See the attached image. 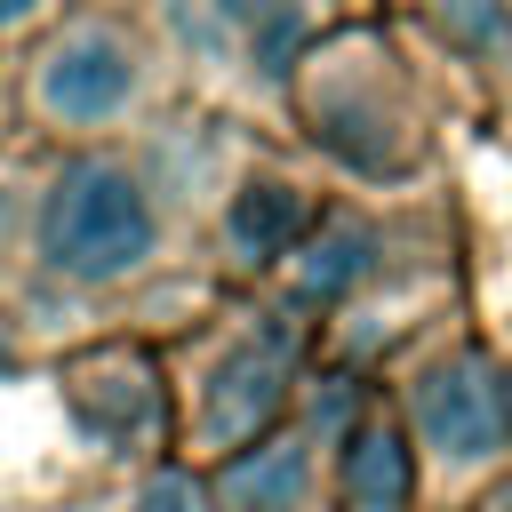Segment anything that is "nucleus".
<instances>
[{"instance_id": "f257e3e1", "label": "nucleus", "mask_w": 512, "mask_h": 512, "mask_svg": "<svg viewBox=\"0 0 512 512\" xmlns=\"http://www.w3.org/2000/svg\"><path fill=\"white\" fill-rule=\"evenodd\" d=\"M32 248L72 288H120L160 256V208L152 184L112 152H72L32 208Z\"/></svg>"}, {"instance_id": "f03ea898", "label": "nucleus", "mask_w": 512, "mask_h": 512, "mask_svg": "<svg viewBox=\"0 0 512 512\" xmlns=\"http://www.w3.org/2000/svg\"><path fill=\"white\" fill-rule=\"evenodd\" d=\"M144 64H152V56H144V40H136L120 16H64V24L40 32L24 96H32V112H40L48 128L96 136V128H112V120L136 112Z\"/></svg>"}, {"instance_id": "7ed1b4c3", "label": "nucleus", "mask_w": 512, "mask_h": 512, "mask_svg": "<svg viewBox=\"0 0 512 512\" xmlns=\"http://www.w3.org/2000/svg\"><path fill=\"white\" fill-rule=\"evenodd\" d=\"M416 432L448 456V464H480L496 448H512V384L496 376L488 352H456L440 368L416 376Z\"/></svg>"}, {"instance_id": "20e7f679", "label": "nucleus", "mask_w": 512, "mask_h": 512, "mask_svg": "<svg viewBox=\"0 0 512 512\" xmlns=\"http://www.w3.org/2000/svg\"><path fill=\"white\" fill-rule=\"evenodd\" d=\"M288 360H296V328H264L248 344H232L216 368H208V392H200V432L208 448H248L280 400H288Z\"/></svg>"}, {"instance_id": "39448f33", "label": "nucleus", "mask_w": 512, "mask_h": 512, "mask_svg": "<svg viewBox=\"0 0 512 512\" xmlns=\"http://www.w3.org/2000/svg\"><path fill=\"white\" fill-rule=\"evenodd\" d=\"M64 400H72V416H80L104 448H136V440H152V424H160V376H152V360L128 352V344L72 360V368H64Z\"/></svg>"}, {"instance_id": "423d86ee", "label": "nucleus", "mask_w": 512, "mask_h": 512, "mask_svg": "<svg viewBox=\"0 0 512 512\" xmlns=\"http://www.w3.org/2000/svg\"><path fill=\"white\" fill-rule=\"evenodd\" d=\"M304 224H312V200H304L296 184H272V176L240 184L232 208H224V240H232L240 264H272V256H288V248L304 240Z\"/></svg>"}, {"instance_id": "0eeeda50", "label": "nucleus", "mask_w": 512, "mask_h": 512, "mask_svg": "<svg viewBox=\"0 0 512 512\" xmlns=\"http://www.w3.org/2000/svg\"><path fill=\"white\" fill-rule=\"evenodd\" d=\"M416 488V464H408V440L392 424H360L344 440V504L352 512H400Z\"/></svg>"}, {"instance_id": "6e6552de", "label": "nucleus", "mask_w": 512, "mask_h": 512, "mask_svg": "<svg viewBox=\"0 0 512 512\" xmlns=\"http://www.w3.org/2000/svg\"><path fill=\"white\" fill-rule=\"evenodd\" d=\"M312 464H304V440H264V448H240L224 464V504L232 512H296Z\"/></svg>"}, {"instance_id": "1a4fd4ad", "label": "nucleus", "mask_w": 512, "mask_h": 512, "mask_svg": "<svg viewBox=\"0 0 512 512\" xmlns=\"http://www.w3.org/2000/svg\"><path fill=\"white\" fill-rule=\"evenodd\" d=\"M368 264H376V232H368V224H328V232L296 256V288H304V296H344V288L368 280Z\"/></svg>"}, {"instance_id": "9d476101", "label": "nucleus", "mask_w": 512, "mask_h": 512, "mask_svg": "<svg viewBox=\"0 0 512 512\" xmlns=\"http://www.w3.org/2000/svg\"><path fill=\"white\" fill-rule=\"evenodd\" d=\"M440 24H448V40L472 48V56H504V48H512L504 0H440Z\"/></svg>"}, {"instance_id": "9b49d317", "label": "nucleus", "mask_w": 512, "mask_h": 512, "mask_svg": "<svg viewBox=\"0 0 512 512\" xmlns=\"http://www.w3.org/2000/svg\"><path fill=\"white\" fill-rule=\"evenodd\" d=\"M136 512H208V488L192 472H152L136 488Z\"/></svg>"}, {"instance_id": "f8f14e48", "label": "nucleus", "mask_w": 512, "mask_h": 512, "mask_svg": "<svg viewBox=\"0 0 512 512\" xmlns=\"http://www.w3.org/2000/svg\"><path fill=\"white\" fill-rule=\"evenodd\" d=\"M56 16V0H0V40H24Z\"/></svg>"}, {"instance_id": "ddd939ff", "label": "nucleus", "mask_w": 512, "mask_h": 512, "mask_svg": "<svg viewBox=\"0 0 512 512\" xmlns=\"http://www.w3.org/2000/svg\"><path fill=\"white\" fill-rule=\"evenodd\" d=\"M208 8H216L224 24H248V32H256V24H264L272 8H288V0H208Z\"/></svg>"}, {"instance_id": "4468645a", "label": "nucleus", "mask_w": 512, "mask_h": 512, "mask_svg": "<svg viewBox=\"0 0 512 512\" xmlns=\"http://www.w3.org/2000/svg\"><path fill=\"white\" fill-rule=\"evenodd\" d=\"M488 512H512V488H504V496H496V504H488Z\"/></svg>"}, {"instance_id": "2eb2a0df", "label": "nucleus", "mask_w": 512, "mask_h": 512, "mask_svg": "<svg viewBox=\"0 0 512 512\" xmlns=\"http://www.w3.org/2000/svg\"><path fill=\"white\" fill-rule=\"evenodd\" d=\"M0 360H8V336H0Z\"/></svg>"}]
</instances>
